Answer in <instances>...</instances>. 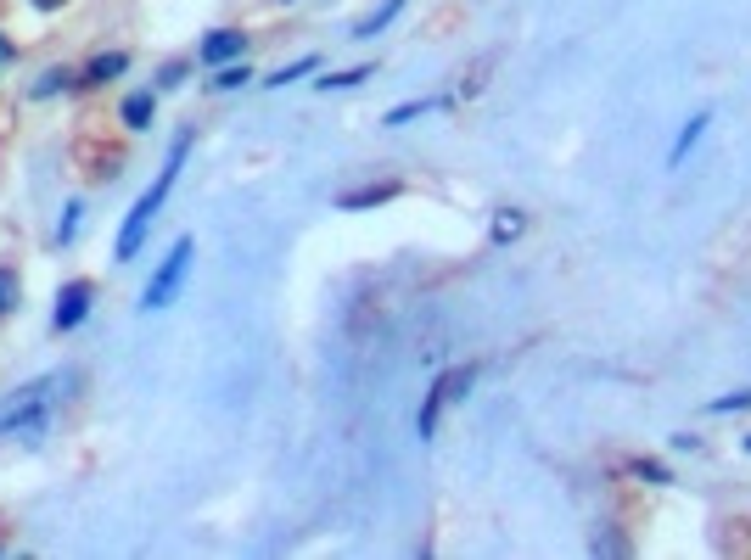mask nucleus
<instances>
[{
	"label": "nucleus",
	"instance_id": "obj_20",
	"mask_svg": "<svg viewBox=\"0 0 751 560\" xmlns=\"http://www.w3.org/2000/svg\"><path fill=\"white\" fill-rule=\"evenodd\" d=\"M247 79H253V73H247V62H225V68H219V79H213V90H241Z\"/></svg>",
	"mask_w": 751,
	"mask_h": 560
},
{
	"label": "nucleus",
	"instance_id": "obj_16",
	"mask_svg": "<svg viewBox=\"0 0 751 560\" xmlns=\"http://www.w3.org/2000/svg\"><path fill=\"white\" fill-rule=\"evenodd\" d=\"M17 292H23L17 269H12V264H0V314H12V308H17Z\"/></svg>",
	"mask_w": 751,
	"mask_h": 560
},
{
	"label": "nucleus",
	"instance_id": "obj_7",
	"mask_svg": "<svg viewBox=\"0 0 751 560\" xmlns=\"http://www.w3.org/2000/svg\"><path fill=\"white\" fill-rule=\"evenodd\" d=\"M197 56H202V62H213V68H225V62H236V56H241V34H236V28H213Z\"/></svg>",
	"mask_w": 751,
	"mask_h": 560
},
{
	"label": "nucleus",
	"instance_id": "obj_4",
	"mask_svg": "<svg viewBox=\"0 0 751 560\" xmlns=\"http://www.w3.org/2000/svg\"><path fill=\"white\" fill-rule=\"evenodd\" d=\"M477 381V370H449V376H438L432 381V392H426V404H421V415H415V432L421 437H432L438 432V415H443V404H454V398H466V387Z\"/></svg>",
	"mask_w": 751,
	"mask_h": 560
},
{
	"label": "nucleus",
	"instance_id": "obj_17",
	"mask_svg": "<svg viewBox=\"0 0 751 560\" xmlns=\"http://www.w3.org/2000/svg\"><path fill=\"white\" fill-rule=\"evenodd\" d=\"M68 84H73L68 68H45L40 79H34V96H57V90H68Z\"/></svg>",
	"mask_w": 751,
	"mask_h": 560
},
{
	"label": "nucleus",
	"instance_id": "obj_8",
	"mask_svg": "<svg viewBox=\"0 0 751 560\" xmlns=\"http://www.w3.org/2000/svg\"><path fill=\"white\" fill-rule=\"evenodd\" d=\"M398 191H404V185H398V180L365 185V191H342V196H337V208H348V213H354V208H382V202H393Z\"/></svg>",
	"mask_w": 751,
	"mask_h": 560
},
{
	"label": "nucleus",
	"instance_id": "obj_23",
	"mask_svg": "<svg viewBox=\"0 0 751 560\" xmlns=\"http://www.w3.org/2000/svg\"><path fill=\"white\" fill-rule=\"evenodd\" d=\"M157 84H163V90H180V84H185V68H180V62H174V68H163V79H157Z\"/></svg>",
	"mask_w": 751,
	"mask_h": 560
},
{
	"label": "nucleus",
	"instance_id": "obj_18",
	"mask_svg": "<svg viewBox=\"0 0 751 560\" xmlns=\"http://www.w3.org/2000/svg\"><path fill=\"white\" fill-rule=\"evenodd\" d=\"M740 409H751V387H746V392H723V398H712L707 415H740Z\"/></svg>",
	"mask_w": 751,
	"mask_h": 560
},
{
	"label": "nucleus",
	"instance_id": "obj_5",
	"mask_svg": "<svg viewBox=\"0 0 751 560\" xmlns=\"http://www.w3.org/2000/svg\"><path fill=\"white\" fill-rule=\"evenodd\" d=\"M90 297H96L90 280H68V286L57 292V308H51V331H73V325L90 314Z\"/></svg>",
	"mask_w": 751,
	"mask_h": 560
},
{
	"label": "nucleus",
	"instance_id": "obj_22",
	"mask_svg": "<svg viewBox=\"0 0 751 560\" xmlns=\"http://www.w3.org/2000/svg\"><path fill=\"white\" fill-rule=\"evenodd\" d=\"M667 448H673V454H695L701 437H695V432H673V437H667Z\"/></svg>",
	"mask_w": 751,
	"mask_h": 560
},
{
	"label": "nucleus",
	"instance_id": "obj_13",
	"mask_svg": "<svg viewBox=\"0 0 751 560\" xmlns=\"http://www.w3.org/2000/svg\"><path fill=\"white\" fill-rule=\"evenodd\" d=\"M314 68H320V56H298V62H286L281 73H270V79H264V84H270V90H281V84L303 79V73H314Z\"/></svg>",
	"mask_w": 751,
	"mask_h": 560
},
{
	"label": "nucleus",
	"instance_id": "obj_2",
	"mask_svg": "<svg viewBox=\"0 0 751 560\" xmlns=\"http://www.w3.org/2000/svg\"><path fill=\"white\" fill-rule=\"evenodd\" d=\"M51 404H57V376H40L29 387H17L6 404H0V437H23V443H40L45 426H51Z\"/></svg>",
	"mask_w": 751,
	"mask_h": 560
},
{
	"label": "nucleus",
	"instance_id": "obj_19",
	"mask_svg": "<svg viewBox=\"0 0 751 560\" xmlns=\"http://www.w3.org/2000/svg\"><path fill=\"white\" fill-rule=\"evenodd\" d=\"M365 79H370V68H348V73H331V79H314V84L331 96V90H354V84H365Z\"/></svg>",
	"mask_w": 751,
	"mask_h": 560
},
{
	"label": "nucleus",
	"instance_id": "obj_14",
	"mask_svg": "<svg viewBox=\"0 0 751 560\" xmlns=\"http://www.w3.org/2000/svg\"><path fill=\"white\" fill-rule=\"evenodd\" d=\"M432 107H443V101H404V107H393V112H387L382 124H387V129H404L410 118H421V112H432Z\"/></svg>",
	"mask_w": 751,
	"mask_h": 560
},
{
	"label": "nucleus",
	"instance_id": "obj_1",
	"mask_svg": "<svg viewBox=\"0 0 751 560\" xmlns=\"http://www.w3.org/2000/svg\"><path fill=\"white\" fill-rule=\"evenodd\" d=\"M185 152H191V135H174V146H169V163H163V174H157V185H152V191H141V202L129 208L124 230H118V247H113V258H118V264H129V258L141 252L146 230H152V219H157V213H163V202H169L174 180H180V163H185Z\"/></svg>",
	"mask_w": 751,
	"mask_h": 560
},
{
	"label": "nucleus",
	"instance_id": "obj_21",
	"mask_svg": "<svg viewBox=\"0 0 751 560\" xmlns=\"http://www.w3.org/2000/svg\"><path fill=\"white\" fill-rule=\"evenodd\" d=\"M79 213H85V208H79V202H73V208H68V219H62V230H57V241H62V247H68V241L79 236Z\"/></svg>",
	"mask_w": 751,
	"mask_h": 560
},
{
	"label": "nucleus",
	"instance_id": "obj_12",
	"mask_svg": "<svg viewBox=\"0 0 751 560\" xmlns=\"http://www.w3.org/2000/svg\"><path fill=\"white\" fill-rule=\"evenodd\" d=\"M124 68H129V56H124V51H113V56H96V62H90V73H85V84H107V79H118Z\"/></svg>",
	"mask_w": 751,
	"mask_h": 560
},
{
	"label": "nucleus",
	"instance_id": "obj_26",
	"mask_svg": "<svg viewBox=\"0 0 751 560\" xmlns=\"http://www.w3.org/2000/svg\"><path fill=\"white\" fill-rule=\"evenodd\" d=\"M746 454H751V437H746Z\"/></svg>",
	"mask_w": 751,
	"mask_h": 560
},
{
	"label": "nucleus",
	"instance_id": "obj_6",
	"mask_svg": "<svg viewBox=\"0 0 751 560\" xmlns=\"http://www.w3.org/2000/svg\"><path fill=\"white\" fill-rule=\"evenodd\" d=\"M707 124H712V112H690L684 118V129H679V140H673V152H667V168H684V157L701 146V135H707Z\"/></svg>",
	"mask_w": 751,
	"mask_h": 560
},
{
	"label": "nucleus",
	"instance_id": "obj_11",
	"mask_svg": "<svg viewBox=\"0 0 751 560\" xmlns=\"http://www.w3.org/2000/svg\"><path fill=\"white\" fill-rule=\"evenodd\" d=\"M152 112H157V96H152V90H135V96L124 101V124L129 129H146V124H152Z\"/></svg>",
	"mask_w": 751,
	"mask_h": 560
},
{
	"label": "nucleus",
	"instance_id": "obj_24",
	"mask_svg": "<svg viewBox=\"0 0 751 560\" xmlns=\"http://www.w3.org/2000/svg\"><path fill=\"white\" fill-rule=\"evenodd\" d=\"M34 6H40V12H57V6H68V0H34Z\"/></svg>",
	"mask_w": 751,
	"mask_h": 560
},
{
	"label": "nucleus",
	"instance_id": "obj_9",
	"mask_svg": "<svg viewBox=\"0 0 751 560\" xmlns=\"http://www.w3.org/2000/svg\"><path fill=\"white\" fill-rule=\"evenodd\" d=\"M522 230H527L522 213H516V208H499V213H494V224H488V241H494V247H511V241L522 236Z\"/></svg>",
	"mask_w": 751,
	"mask_h": 560
},
{
	"label": "nucleus",
	"instance_id": "obj_10",
	"mask_svg": "<svg viewBox=\"0 0 751 560\" xmlns=\"http://www.w3.org/2000/svg\"><path fill=\"white\" fill-rule=\"evenodd\" d=\"M398 6H404V0H382L370 17H359V23H354V40H376V34H382V28L398 17Z\"/></svg>",
	"mask_w": 751,
	"mask_h": 560
},
{
	"label": "nucleus",
	"instance_id": "obj_15",
	"mask_svg": "<svg viewBox=\"0 0 751 560\" xmlns=\"http://www.w3.org/2000/svg\"><path fill=\"white\" fill-rule=\"evenodd\" d=\"M628 471H634L639 482H651V488H667V482H673V471H667L662 460H634V465H628Z\"/></svg>",
	"mask_w": 751,
	"mask_h": 560
},
{
	"label": "nucleus",
	"instance_id": "obj_25",
	"mask_svg": "<svg viewBox=\"0 0 751 560\" xmlns=\"http://www.w3.org/2000/svg\"><path fill=\"white\" fill-rule=\"evenodd\" d=\"M0 62H12V40L6 34H0Z\"/></svg>",
	"mask_w": 751,
	"mask_h": 560
},
{
	"label": "nucleus",
	"instance_id": "obj_3",
	"mask_svg": "<svg viewBox=\"0 0 751 560\" xmlns=\"http://www.w3.org/2000/svg\"><path fill=\"white\" fill-rule=\"evenodd\" d=\"M191 236H180L169 247V258H163V264L152 269V280H146V292H141V308L146 314H152V308H169L174 297H180V286H185V275H191Z\"/></svg>",
	"mask_w": 751,
	"mask_h": 560
}]
</instances>
